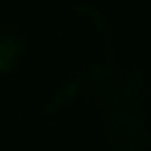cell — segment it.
Wrapping results in <instances>:
<instances>
[{
  "label": "cell",
  "instance_id": "1",
  "mask_svg": "<svg viewBox=\"0 0 151 151\" xmlns=\"http://www.w3.org/2000/svg\"><path fill=\"white\" fill-rule=\"evenodd\" d=\"M27 50V40L16 24H0V77L11 74Z\"/></svg>",
  "mask_w": 151,
  "mask_h": 151
}]
</instances>
